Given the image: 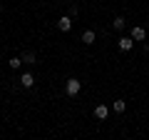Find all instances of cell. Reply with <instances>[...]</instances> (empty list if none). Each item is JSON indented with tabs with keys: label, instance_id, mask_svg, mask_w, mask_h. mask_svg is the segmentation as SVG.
I'll list each match as a JSON object with an SVG mask.
<instances>
[{
	"label": "cell",
	"instance_id": "obj_1",
	"mask_svg": "<svg viewBox=\"0 0 149 140\" xmlns=\"http://www.w3.org/2000/svg\"><path fill=\"white\" fill-rule=\"evenodd\" d=\"M80 90H82V83L77 80V78H70V80L65 83V93H67L70 98H74V95H77Z\"/></svg>",
	"mask_w": 149,
	"mask_h": 140
},
{
	"label": "cell",
	"instance_id": "obj_2",
	"mask_svg": "<svg viewBox=\"0 0 149 140\" xmlns=\"http://www.w3.org/2000/svg\"><path fill=\"white\" fill-rule=\"evenodd\" d=\"M134 43H137V40H134L132 35H129V38H127V35H122V38L117 40V48L122 50V53H129V50L134 48Z\"/></svg>",
	"mask_w": 149,
	"mask_h": 140
},
{
	"label": "cell",
	"instance_id": "obj_3",
	"mask_svg": "<svg viewBox=\"0 0 149 140\" xmlns=\"http://www.w3.org/2000/svg\"><path fill=\"white\" fill-rule=\"evenodd\" d=\"M132 38L137 40V43H142V40L147 38V30H144V28H139V25H134V28H132Z\"/></svg>",
	"mask_w": 149,
	"mask_h": 140
},
{
	"label": "cell",
	"instance_id": "obj_4",
	"mask_svg": "<svg viewBox=\"0 0 149 140\" xmlns=\"http://www.w3.org/2000/svg\"><path fill=\"white\" fill-rule=\"evenodd\" d=\"M57 28H60V30H62V33H70V30H72V20H70V18H60V20H57Z\"/></svg>",
	"mask_w": 149,
	"mask_h": 140
},
{
	"label": "cell",
	"instance_id": "obj_5",
	"mask_svg": "<svg viewBox=\"0 0 149 140\" xmlns=\"http://www.w3.org/2000/svg\"><path fill=\"white\" fill-rule=\"evenodd\" d=\"M20 83H22L25 88H32V85H35V75H32V73H22V75H20Z\"/></svg>",
	"mask_w": 149,
	"mask_h": 140
},
{
	"label": "cell",
	"instance_id": "obj_6",
	"mask_svg": "<svg viewBox=\"0 0 149 140\" xmlns=\"http://www.w3.org/2000/svg\"><path fill=\"white\" fill-rule=\"evenodd\" d=\"M107 115H109V108H107V105H97V108H95V118L107 120Z\"/></svg>",
	"mask_w": 149,
	"mask_h": 140
},
{
	"label": "cell",
	"instance_id": "obj_7",
	"mask_svg": "<svg viewBox=\"0 0 149 140\" xmlns=\"http://www.w3.org/2000/svg\"><path fill=\"white\" fill-rule=\"evenodd\" d=\"M124 25H127V20H124L122 15H117V18H114V20H112V28H114V30H119V33L124 30Z\"/></svg>",
	"mask_w": 149,
	"mask_h": 140
},
{
	"label": "cell",
	"instance_id": "obj_8",
	"mask_svg": "<svg viewBox=\"0 0 149 140\" xmlns=\"http://www.w3.org/2000/svg\"><path fill=\"white\" fill-rule=\"evenodd\" d=\"M82 43H85V45L95 43V30H85V33H82Z\"/></svg>",
	"mask_w": 149,
	"mask_h": 140
},
{
	"label": "cell",
	"instance_id": "obj_9",
	"mask_svg": "<svg viewBox=\"0 0 149 140\" xmlns=\"http://www.w3.org/2000/svg\"><path fill=\"white\" fill-rule=\"evenodd\" d=\"M124 108H127V103H124V100H114V105H112L114 113H124Z\"/></svg>",
	"mask_w": 149,
	"mask_h": 140
},
{
	"label": "cell",
	"instance_id": "obj_10",
	"mask_svg": "<svg viewBox=\"0 0 149 140\" xmlns=\"http://www.w3.org/2000/svg\"><path fill=\"white\" fill-rule=\"evenodd\" d=\"M20 58H22V63H27V65H30V63H35V53H30V50H27V53H22Z\"/></svg>",
	"mask_w": 149,
	"mask_h": 140
},
{
	"label": "cell",
	"instance_id": "obj_11",
	"mask_svg": "<svg viewBox=\"0 0 149 140\" xmlns=\"http://www.w3.org/2000/svg\"><path fill=\"white\" fill-rule=\"evenodd\" d=\"M8 65H10L13 70H17V68L22 65V58H10V60H8Z\"/></svg>",
	"mask_w": 149,
	"mask_h": 140
},
{
	"label": "cell",
	"instance_id": "obj_12",
	"mask_svg": "<svg viewBox=\"0 0 149 140\" xmlns=\"http://www.w3.org/2000/svg\"><path fill=\"white\" fill-rule=\"evenodd\" d=\"M0 13H3V3H0Z\"/></svg>",
	"mask_w": 149,
	"mask_h": 140
}]
</instances>
